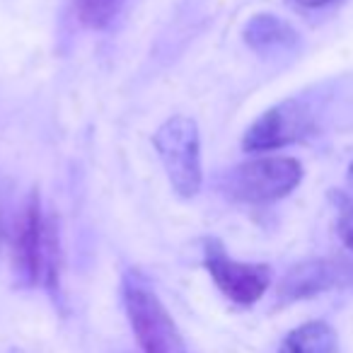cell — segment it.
<instances>
[{
  "label": "cell",
  "instance_id": "obj_1",
  "mask_svg": "<svg viewBox=\"0 0 353 353\" xmlns=\"http://www.w3.org/2000/svg\"><path fill=\"white\" fill-rule=\"evenodd\" d=\"M15 271L30 285L44 283L51 290L59 283V232L41 213L39 194L32 192L27 196L22 213L15 225Z\"/></svg>",
  "mask_w": 353,
  "mask_h": 353
},
{
  "label": "cell",
  "instance_id": "obj_2",
  "mask_svg": "<svg viewBox=\"0 0 353 353\" xmlns=\"http://www.w3.org/2000/svg\"><path fill=\"white\" fill-rule=\"evenodd\" d=\"M152 145L157 150L170 187L179 199H194L201 192V136L192 117L176 114L167 119L152 136Z\"/></svg>",
  "mask_w": 353,
  "mask_h": 353
},
{
  "label": "cell",
  "instance_id": "obj_3",
  "mask_svg": "<svg viewBox=\"0 0 353 353\" xmlns=\"http://www.w3.org/2000/svg\"><path fill=\"white\" fill-rule=\"evenodd\" d=\"M303 182V165L295 157H256L232 167L225 192L235 201L271 203L288 196Z\"/></svg>",
  "mask_w": 353,
  "mask_h": 353
},
{
  "label": "cell",
  "instance_id": "obj_4",
  "mask_svg": "<svg viewBox=\"0 0 353 353\" xmlns=\"http://www.w3.org/2000/svg\"><path fill=\"white\" fill-rule=\"evenodd\" d=\"M123 303L143 353H187L174 319L148 285L141 281H126Z\"/></svg>",
  "mask_w": 353,
  "mask_h": 353
},
{
  "label": "cell",
  "instance_id": "obj_5",
  "mask_svg": "<svg viewBox=\"0 0 353 353\" xmlns=\"http://www.w3.org/2000/svg\"><path fill=\"white\" fill-rule=\"evenodd\" d=\"M203 264L221 288V293L230 298L232 303L245 305V307L259 303L271 285L269 266L232 259V256H228L225 247L213 237L203 242Z\"/></svg>",
  "mask_w": 353,
  "mask_h": 353
},
{
  "label": "cell",
  "instance_id": "obj_6",
  "mask_svg": "<svg viewBox=\"0 0 353 353\" xmlns=\"http://www.w3.org/2000/svg\"><path fill=\"white\" fill-rule=\"evenodd\" d=\"M312 131V114L298 99H288L264 112L242 138L247 152H266L295 143Z\"/></svg>",
  "mask_w": 353,
  "mask_h": 353
},
{
  "label": "cell",
  "instance_id": "obj_7",
  "mask_svg": "<svg viewBox=\"0 0 353 353\" xmlns=\"http://www.w3.org/2000/svg\"><path fill=\"white\" fill-rule=\"evenodd\" d=\"M353 285V264L343 259H307L295 264L279 283L281 303L314 298L334 288Z\"/></svg>",
  "mask_w": 353,
  "mask_h": 353
},
{
  "label": "cell",
  "instance_id": "obj_8",
  "mask_svg": "<svg viewBox=\"0 0 353 353\" xmlns=\"http://www.w3.org/2000/svg\"><path fill=\"white\" fill-rule=\"evenodd\" d=\"M245 41L256 54L290 51L298 44V32L276 15H254L245 27Z\"/></svg>",
  "mask_w": 353,
  "mask_h": 353
},
{
  "label": "cell",
  "instance_id": "obj_9",
  "mask_svg": "<svg viewBox=\"0 0 353 353\" xmlns=\"http://www.w3.org/2000/svg\"><path fill=\"white\" fill-rule=\"evenodd\" d=\"M339 336L332 324L314 319L295 327L288 336L283 339L281 348L276 353H336Z\"/></svg>",
  "mask_w": 353,
  "mask_h": 353
},
{
  "label": "cell",
  "instance_id": "obj_10",
  "mask_svg": "<svg viewBox=\"0 0 353 353\" xmlns=\"http://www.w3.org/2000/svg\"><path fill=\"white\" fill-rule=\"evenodd\" d=\"M126 3L128 0H75V8H78V17L85 27L107 30L119 17Z\"/></svg>",
  "mask_w": 353,
  "mask_h": 353
},
{
  "label": "cell",
  "instance_id": "obj_11",
  "mask_svg": "<svg viewBox=\"0 0 353 353\" xmlns=\"http://www.w3.org/2000/svg\"><path fill=\"white\" fill-rule=\"evenodd\" d=\"M336 232L341 237V242L353 250V201L341 199V208H339V221H336Z\"/></svg>",
  "mask_w": 353,
  "mask_h": 353
},
{
  "label": "cell",
  "instance_id": "obj_12",
  "mask_svg": "<svg viewBox=\"0 0 353 353\" xmlns=\"http://www.w3.org/2000/svg\"><path fill=\"white\" fill-rule=\"evenodd\" d=\"M300 8H307V10H319V8H329L334 3H341V0H295Z\"/></svg>",
  "mask_w": 353,
  "mask_h": 353
},
{
  "label": "cell",
  "instance_id": "obj_13",
  "mask_svg": "<svg viewBox=\"0 0 353 353\" xmlns=\"http://www.w3.org/2000/svg\"><path fill=\"white\" fill-rule=\"evenodd\" d=\"M348 184L353 187V162H351V167H348Z\"/></svg>",
  "mask_w": 353,
  "mask_h": 353
}]
</instances>
